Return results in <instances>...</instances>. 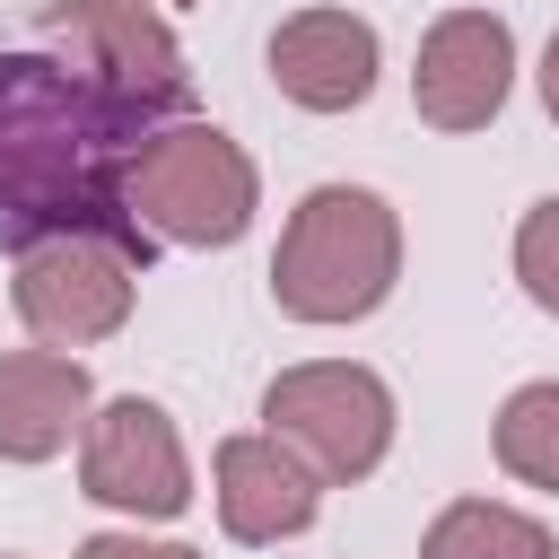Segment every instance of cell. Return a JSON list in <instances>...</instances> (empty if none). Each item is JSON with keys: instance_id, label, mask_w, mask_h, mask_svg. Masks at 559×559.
Listing matches in <instances>:
<instances>
[{"instance_id": "e0dca14e", "label": "cell", "mask_w": 559, "mask_h": 559, "mask_svg": "<svg viewBox=\"0 0 559 559\" xmlns=\"http://www.w3.org/2000/svg\"><path fill=\"white\" fill-rule=\"evenodd\" d=\"M166 9H183V0H166Z\"/></svg>"}, {"instance_id": "7c38bea8", "label": "cell", "mask_w": 559, "mask_h": 559, "mask_svg": "<svg viewBox=\"0 0 559 559\" xmlns=\"http://www.w3.org/2000/svg\"><path fill=\"white\" fill-rule=\"evenodd\" d=\"M419 559H559V542H550L524 507H498V498H454V507L419 533Z\"/></svg>"}, {"instance_id": "30bf717a", "label": "cell", "mask_w": 559, "mask_h": 559, "mask_svg": "<svg viewBox=\"0 0 559 559\" xmlns=\"http://www.w3.org/2000/svg\"><path fill=\"white\" fill-rule=\"evenodd\" d=\"M210 480H218V524H227V542H288V533H306L314 507H323V480H314L306 454H288L271 428H262V437H227L218 463H210Z\"/></svg>"}, {"instance_id": "277c9868", "label": "cell", "mask_w": 559, "mask_h": 559, "mask_svg": "<svg viewBox=\"0 0 559 559\" xmlns=\"http://www.w3.org/2000/svg\"><path fill=\"white\" fill-rule=\"evenodd\" d=\"M262 419L288 454H306V472L323 489H349L384 463L393 445V393L376 367L358 358H306V367H280L271 393H262Z\"/></svg>"}, {"instance_id": "4fadbf2b", "label": "cell", "mask_w": 559, "mask_h": 559, "mask_svg": "<svg viewBox=\"0 0 559 559\" xmlns=\"http://www.w3.org/2000/svg\"><path fill=\"white\" fill-rule=\"evenodd\" d=\"M489 445H498V472H507V480H524V489H550V498H559V376L515 384V393L498 402Z\"/></svg>"}, {"instance_id": "9a60e30c", "label": "cell", "mask_w": 559, "mask_h": 559, "mask_svg": "<svg viewBox=\"0 0 559 559\" xmlns=\"http://www.w3.org/2000/svg\"><path fill=\"white\" fill-rule=\"evenodd\" d=\"M79 559H201V550H183V542H140V533H87Z\"/></svg>"}, {"instance_id": "52a82bcc", "label": "cell", "mask_w": 559, "mask_h": 559, "mask_svg": "<svg viewBox=\"0 0 559 559\" xmlns=\"http://www.w3.org/2000/svg\"><path fill=\"white\" fill-rule=\"evenodd\" d=\"M79 489L114 515H140V524H166L192 507V463H183V437L157 402L122 393V402H96L87 428H79Z\"/></svg>"}, {"instance_id": "5b68a950", "label": "cell", "mask_w": 559, "mask_h": 559, "mask_svg": "<svg viewBox=\"0 0 559 559\" xmlns=\"http://www.w3.org/2000/svg\"><path fill=\"white\" fill-rule=\"evenodd\" d=\"M44 44H52L79 79L148 105L157 122H175V114L192 105L183 44H175V26H166L148 0H52V9H44Z\"/></svg>"}, {"instance_id": "ac0fdd59", "label": "cell", "mask_w": 559, "mask_h": 559, "mask_svg": "<svg viewBox=\"0 0 559 559\" xmlns=\"http://www.w3.org/2000/svg\"><path fill=\"white\" fill-rule=\"evenodd\" d=\"M0 559H9V550H0Z\"/></svg>"}, {"instance_id": "ba28073f", "label": "cell", "mask_w": 559, "mask_h": 559, "mask_svg": "<svg viewBox=\"0 0 559 559\" xmlns=\"http://www.w3.org/2000/svg\"><path fill=\"white\" fill-rule=\"evenodd\" d=\"M515 87V26L489 17V9H445L428 35H419V61H411V105L428 131H489L498 105Z\"/></svg>"}, {"instance_id": "2e32d148", "label": "cell", "mask_w": 559, "mask_h": 559, "mask_svg": "<svg viewBox=\"0 0 559 559\" xmlns=\"http://www.w3.org/2000/svg\"><path fill=\"white\" fill-rule=\"evenodd\" d=\"M542 105H550V122H559V35H550V52H542Z\"/></svg>"}, {"instance_id": "5bb4252c", "label": "cell", "mask_w": 559, "mask_h": 559, "mask_svg": "<svg viewBox=\"0 0 559 559\" xmlns=\"http://www.w3.org/2000/svg\"><path fill=\"white\" fill-rule=\"evenodd\" d=\"M515 280H524V297L542 314H559V192L524 210V227H515Z\"/></svg>"}, {"instance_id": "8fae6325", "label": "cell", "mask_w": 559, "mask_h": 559, "mask_svg": "<svg viewBox=\"0 0 559 559\" xmlns=\"http://www.w3.org/2000/svg\"><path fill=\"white\" fill-rule=\"evenodd\" d=\"M96 411V384L70 349H9L0 358V463H52Z\"/></svg>"}, {"instance_id": "3957f363", "label": "cell", "mask_w": 559, "mask_h": 559, "mask_svg": "<svg viewBox=\"0 0 559 559\" xmlns=\"http://www.w3.org/2000/svg\"><path fill=\"white\" fill-rule=\"evenodd\" d=\"M122 201L131 218L157 236V245H236L253 227V201H262V175L253 157L218 131V122H157L131 157H122Z\"/></svg>"}, {"instance_id": "8992f818", "label": "cell", "mask_w": 559, "mask_h": 559, "mask_svg": "<svg viewBox=\"0 0 559 559\" xmlns=\"http://www.w3.org/2000/svg\"><path fill=\"white\" fill-rule=\"evenodd\" d=\"M17 280V323L44 341V349H87V341H114L131 323V297H140V262L105 236H44L26 253H9Z\"/></svg>"}, {"instance_id": "9c48e42d", "label": "cell", "mask_w": 559, "mask_h": 559, "mask_svg": "<svg viewBox=\"0 0 559 559\" xmlns=\"http://www.w3.org/2000/svg\"><path fill=\"white\" fill-rule=\"evenodd\" d=\"M376 26L367 17H349V9H297V17H280V35H271V79H280V96L288 105H306V114H349V105H367L376 96Z\"/></svg>"}, {"instance_id": "6da1fadb", "label": "cell", "mask_w": 559, "mask_h": 559, "mask_svg": "<svg viewBox=\"0 0 559 559\" xmlns=\"http://www.w3.org/2000/svg\"><path fill=\"white\" fill-rule=\"evenodd\" d=\"M148 131V105L79 79L61 52H0V245L26 253L44 236H105L148 271L157 236L122 201V157Z\"/></svg>"}, {"instance_id": "7a4b0ae2", "label": "cell", "mask_w": 559, "mask_h": 559, "mask_svg": "<svg viewBox=\"0 0 559 559\" xmlns=\"http://www.w3.org/2000/svg\"><path fill=\"white\" fill-rule=\"evenodd\" d=\"M402 280V218L367 183H314L271 253V306L288 323H358Z\"/></svg>"}]
</instances>
